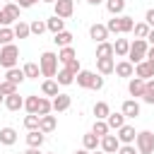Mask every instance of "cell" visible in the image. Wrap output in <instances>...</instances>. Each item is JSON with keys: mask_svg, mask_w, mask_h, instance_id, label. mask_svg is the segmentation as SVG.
Wrapping results in <instances>:
<instances>
[{"mask_svg": "<svg viewBox=\"0 0 154 154\" xmlns=\"http://www.w3.org/2000/svg\"><path fill=\"white\" fill-rule=\"evenodd\" d=\"M0 48H2V43H0Z\"/></svg>", "mask_w": 154, "mask_h": 154, "instance_id": "61", "label": "cell"}, {"mask_svg": "<svg viewBox=\"0 0 154 154\" xmlns=\"http://www.w3.org/2000/svg\"><path fill=\"white\" fill-rule=\"evenodd\" d=\"M70 103H72V99H70L67 94H58V96H53V111H55V113L67 111V108H70Z\"/></svg>", "mask_w": 154, "mask_h": 154, "instance_id": "16", "label": "cell"}, {"mask_svg": "<svg viewBox=\"0 0 154 154\" xmlns=\"http://www.w3.org/2000/svg\"><path fill=\"white\" fill-rule=\"evenodd\" d=\"M38 123H41V116L38 113H29L24 118V128L26 130H38Z\"/></svg>", "mask_w": 154, "mask_h": 154, "instance_id": "37", "label": "cell"}, {"mask_svg": "<svg viewBox=\"0 0 154 154\" xmlns=\"http://www.w3.org/2000/svg\"><path fill=\"white\" fill-rule=\"evenodd\" d=\"M147 43H152V46H154V29L149 31V36H147Z\"/></svg>", "mask_w": 154, "mask_h": 154, "instance_id": "53", "label": "cell"}, {"mask_svg": "<svg viewBox=\"0 0 154 154\" xmlns=\"http://www.w3.org/2000/svg\"><path fill=\"white\" fill-rule=\"evenodd\" d=\"M142 101H144V103H154V77H152V79H147V87H144Z\"/></svg>", "mask_w": 154, "mask_h": 154, "instance_id": "39", "label": "cell"}, {"mask_svg": "<svg viewBox=\"0 0 154 154\" xmlns=\"http://www.w3.org/2000/svg\"><path fill=\"white\" fill-rule=\"evenodd\" d=\"M135 77H142V79H152L154 77V60L144 58L142 63L135 65Z\"/></svg>", "mask_w": 154, "mask_h": 154, "instance_id": "5", "label": "cell"}, {"mask_svg": "<svg viewBox=\"0 0 154 154\" xmlns=\"http://www.w3.org/2000/svg\"><path fill=\"white\" fill-rule=\"evenodd\" d=\"M99 147H101L106 154H118V149H120V140H118V135H103Z\"/></svg>", "mask_w": 154, "mask_h": 154, "instance_id": "7", "label": "cell"}, {"mask_svg": "<svg viewBox=\"0 0 154 154\" xmlns=\"http://www.w3.org/2000/svg\"><path fill=\"white\" fill-rule=\"evenodd\" d=\"M0 91H2V96H10V94L17 91V84L10 82V79H2V82H0Z\"/></svg>", "mask_w": 154, "mask_h": 154, "instance_id": "42", "label": "cell"}, {"mask_svg": "<svg viewBox=\"0 0 154 154\" xmlns=\"http://www.w3.org/2000/svg\"><path fill=\"white\" fill-rule=\"evenodd\" d=\"M116 75L118 77H132L135 75V65L130 60H120V63H116Z\"/></svg>", "mask_w": 154, "mask_h": 154, "instance_id": "17", "label": "cell"}, {"mask_svg": "<svg viewBox=\"0 0 154 154\" xmlns=\"http://www.w3.org/2000/svg\"><path fill=\"white\" fill-rule=\"evenodd\" d=\"M5 79H10V82H14L17 87L26 79V75H24V70H19V67H10L7 70V75H5Z\"/></svg>", "mask_w": 154, "mask_h": 154, "instance_id": "26", "label": "cell"}, {"mask_svg": "<svg viewBox=\"0 0 154 154\" xmlns=\"http://www.w3.org/2000/svg\"><path fill=\"white\" fill-rule=\"evenodd\" d=\"M75 154H91V152H89V149H84V147H82V149H77V152H75Z\"/></svg>", "mask_w": 154, "mask_h": 154, "instance_id": "56", "label": "cell"}, {"mask_svg": "<svg viewBox=\"0 0 154 154\" xmlns=\"http://www.w3.org/2000/svg\"><path fill=\"white\" fill-rule=\"evenodd\" d=\"M51 111H53V101H48V99L41 96V99H38V111H36V113H38V116H48Z\"/></svg>", "mask_w": 154, "mask_h": 154, "instance_id": "41", "label": "cell"}, {"mask_svg": "<svg viewBox=\"0 0 154 154\" xmlns=\"http://www.w3.org/2000/svg\"><path fill=\"white\" fill-rule=\"evenodd\" d=\"M118 17H120V34H128V31L135 29V19L132 17H128V14H118Z\"/></svg>", "mask_w": 154, "mask_h": 154, "instance_id": "35", "label": "cell"}, {"mask_svg": "<svg viewBox=\"0 0 154 154\" xmlns=\"http://www.w3.org/2000/svg\"><path fill=\"white\" fill-rule=\"evenodd\" d=\"M0 103H5V96H2V91H0Z\"/></svg>", "mask_w": 154, "mask_h": 154, "instance_id": "57", "label": "cell"}, {"mask_svg": "<svg viewBox=\"0 0 154 154\" xmlns=\"http://www.w3.org/2000/svg\"><path fill=\"white\" fill-rule=\"evenodd\" d=\"M118 154H140V152H137V147H132V144H120Z\"/></svg>", "mask_w": 154, "mask_h": 154, "instance_id": "47", "label": "cell"}, {"mask_svg": "<svg viewBox=\"0 0 154 154\" xmlns=\"http://www.w3.org/2000/svg\"><path fill=\"white\" fill-rule=\"evenodd\" d=\"M65 67H67V70H70V72H72L75 77H77V72L82 70V65H79V60H77V58H72L70 63H65Z\"/></svg>", "mask_w": 154, "mask_h": 154, "instance_id": "46", "label": "cell"}, {"mask_svg": "<svg viewBox=\"0 0 154 154\" xmlns=\"http://www.w3.org/2000/svg\"><path fill=\"white\" fill-rule=\"evenodd\" d=\"M116 135H118L120 144H132V142H135V137H137V132H135V128H132V125H123V128H118V130H116Z\"/></svg>", "mask_w": 154, "mask_h": 154, "instance_id": "9", "label": "cell"}, {"mask_svg": "<svg viewBox=\"0 0 154 154\" xmlns=\"http://www.w3.org/2000/svg\"><path fill=\"white\" fill-rule=\"evenodd\" d=\"M24 75H26V79H38V75H41V67L36 65V63H26L24 67Z\"/></svg>", "mask_w": 154, "mask_h": 154, "instance_id": "34", "label": "cell"}, {"mask_svg": "<svg viewBox=\"0 0 154 154\" xmlns=\"http://www.w3.org/2000/svg\"><path fill=\"white\" fill-rule=\"evenodd\" d=\"M91 132H96L99 137H103V135H108V132H111V128H108V123H106V120H99V118H96V120H94Z\"/></svg>", "mask_w": 154, "mask_h": 154, "instance_id": "38", "label": "cell"}, {"mask_svg": "<svg viewBox=\"0 0 154 154\" xmlns=\"http://www.w3.org/2000/svg\"><path fill=\"white\" fill-rule=\"evenodd\" d=\"M144 87H147V79H142V77H130V82H128V91H130V96H140L142 99V94H144Z\"/></svg>", "mask_w": 154, "mask_h": 154, "instance_id": "8", "label": "cell"}, {"mask_svg": "<svg viewBox=\"0 0 154 154\" xmlns=\"http://www.w3.org/2000/svg\"><path fill=\"white\" fill-rule=\"evenodd\" d=\"M55 128H58L55 116H51V113H48V116H41V123H38V130H41V132H46V135H48V132H53Z\"/></svg>", "mask_w": 154, "mask_h": 154, "instance_id": "18", "label": "cell"}, {"mask_svg": "<svg viewBox=\"0 0 154 154\" xmlns=\"http://www.w3.org/2000/svg\"><path fill=\"white\" fill-rule=\"evenodd\" d=\"M89 5H101V2H106V0H87Z\"/></svg>", "mask_w": 154, "mask_h": 154, "instance_id": "55", "label": "cell"}, {"mask_svg": "<svg viewBox=\"0 0 154 154\" xmlns=\"http://www.w3.org/2000/svg\"><path fill=\"white\" fill-rule=\"evenodd\" d=\"M106 123H108V128H111V130L123 128V125H125V116H123V111H120V113H108Z\"/></svg>", "mask_w": 154, "mask_h": 154, "instance_id": "28", "label": "cell"}, {"mask_svg": "<svg viewBox=\"0 0 154 154\" xmlns=\"http://www.w3.org/2000/svg\"><path fill=\"white\" fill-rule=\"evenodd\" d=\"M116 53H113V43H108V41H101V43H96V58H113Z\"/></svg>", "mask_w": 154, "mask_h": 154, "instance_id": "25", "label": "cell"}, {"mask_svg": "<svg viewBox=\"0 0 154 154\" xmlns=\"http://www.w3.org/2000/svg\"><path fill=\"white\" fill-rule=\"evenodd\" d=\"M5 108H7V111H19V108H24V99L19 96V91L5 96Z\"/></svg>", "mask_w": 154, "mask_h": 154, "instance_id": "15", "label": "cell"}, {"mask_svg": "<svg viewBox=\"0 0 154 154\" xmlns=\"http://www.w3.org/2000/svg\"><path fill=\"white\" fill-rule=\"evenodd\" d=\"M89 36H91L96 43L106 41V38H108V29H106V24H99V22L91 24V26H89Z\"/></svg>", "mask_w": 154, "mask_h": 154, "instance_id": "11", "label": "cell"}, {"mask_svg": "<svg viewBox=\"0 0 154 154\" xmlns=\"http://www.w3.org/2000/svg\"><path fill=\"white\" fill-rule=\"evenodd\" d=\"M36 2H38V0H17V5H19L22 10H26V7H34Z\"/></svg>", "mask_w": 154, "mask_h": 154, "instance_id": "49", "label": "cell"}, {"mask_svg": "<svg viewBox=\"0 0 154 154\" xmlns=\"http://www.w3.org/2000/svg\"><path fill=\"white\" fill-rule=\"evenodd\" d=\"M106 10H108L113 17H118V14L125 10V0H106Z\"/></svg>", "mask_w": 154, "mask_h": 154, "instance_id": "32", "label": "cell"}, {"mask_svg": "<svg viewBox=\"0 0 154 154\" xmlns=\"http://www.w3.org/2000/svg\"><path fill=\"white\" fill-rule=\"evenodd\" d=\"M53 43H55L58 48L72 46V34H70V31H58V34H53Z\"/></svg>", "mask_w": 154, "mask_h": 154, "instance_id": "21", "label": "cell"}, {"mask_svg": "<svg viewBox=\"0 0 154 154\" xmlns=\"http://www.w3.org/2000/svg\"><path fill=\"white\" fill-rule=\"evenodd\" d=\"M29 26H31V34H36V36H41V34L48 29V26H46V22H41V19H34Z\"/></svg>", "mask_w": 154, "mask_h": 154, "instance_id": "44", "label": "cell"}, {"mask_svg": "<svg viewBox=\"0 0 154 154\" xmlns=\"http://www.w3.org/2000/svg\"><path fill=\"white\" fill-rule=\"evenodd\" d=\"M106 29H108V34H120V17L108 19L106 22Z\"/></svg>", "mask_w": 154, "mask_h": 154, "instance_id": "45", "label": "cell"}, {"mask_svg": "<svg viewBox=\"0 0 154 154\" xmlns=\"http://www.w3.org/2000/svg\"><path fill=\"white\" fill-rule=\"evenodd\" d=\"M144 22H147V24L154 29V7H152V10H147V14H144Z\"/></svg>", "mask_w": 154, "mask_h": 154, "instance_id": "48", "label": "cell"}, {"mask_svg": "<svg viewBox=\"0 0 154 154\" xmlns=\"http://www.w3.org/2000/svg\"><path fill=\"white\" fill-rule=\"evenodd\" d=\"M19 5L17 2H5V7H2V14H5V19H7V24H12V22H19Z\"/></svg>", "mask_w": 154, "mask_h": 154, "instance_id": "10", "label": "cell"}, {"mask_svg": "<svg viewBox=\"0 0 154 154\" xmlns=\"http://www.w3.org/2000/svg\"><path fill=\"white\" fill-rule=\"evenodd\" d=\"M120 111H123L125 118H137V116H140V103H137V99H128V101H123Z\"/></svg>", "mask_w": 154, "mask_h": 154, "instance_id": "13", "label": "cell"}, {"mask_svg": "<svg viewBox=\"0 0 154 154\" xmlns=\"http://www.w3.org/2000/svg\"><path fill=\"white\" fill-rule=\"evenodd\" d=\"M0 82H2V79H0Z\"/></svg>", "mask_w": 154, "mask_h": 154, "instance_id": "62", "label": "cell"}, {"mask_svg": "<svg viewBox=\"0 0 154 154\" xmlns=\"http://www.w3.org/2000/svg\"><path fill=\"white\" fill-rule=\"evenodd\" d=\"M91 154H106V152H103V149H101V152H96V149H94V152H91Z\"/></svg>", "mask_w": 154, "mask_h": 154, "instance_id": "58", "label": "cell"}, {"mask_svg": "<svg viewBox=\"0 0 154 154\" xmlns=\"http://www.w3.org/2000/svg\"><path fill=\"white\" fill-rule=\"evenodd\" d=\"M58 53H53V51H46V53H41V58H38V67H41V75L43 77H55L58 75Z\"/></svg>", "mask_w": 154, "mask_h": 154, "instance_id": "1", "label": "cell"}, {"mask_svg": "<svg viewBox=\"0 0 154 154\" xmlns=\"http://www.w3.org/2000/svg\"><path fill=\"white\" fill-rule=\"evenodd\" d=\"M94 77H96L94 72H89V70H79L77 77H75V82H77V87H82V89H91Z\"/></svg>", "mask_w": 154, "mask_h": 154, "instance_id": "12", "label": "cell"}, {"mask_svg": "<svg viewBox=\"0 0 154 154\" xmlns=\"http://www.w3.org/2000/svg\"><path fill=\"white\" fill-rule=\"evenodd\" d=\"M5 2H12V0H5Z\"/></svg>", "mask_w": 154, "mask_h": 154, "instance_id": "60", "label": "cell"}, {"mask_svg": "<svg viewBox=\"0 0 154 154\" xmlns=\"http://www.w3.org/2000/svg\"><path fill=\"white\" fill-rule=\"evenodd\" d=\"M12 31H14V38H26V36L31 34V26H29L26 22H22V19H19V22L14 24V29H12Z\"/></svg>", "mask_w": 154, "mask_h": 154, "instance_id": "31", "label": "cell"}, {"mask_svg": "<svg viewBox=\"0 0 154 154\" xmlns=\"http://www.w3.org/2000/svg\"><path fill=\"white\" fill-rule=\"evenodd\" d=\"M72 58H77V53H75V48H72V46H65V48H60V51H58V60H60L63 65H65V63H70Z\"/></svg>", "mask_w": 154, "mask_h": 154, "instance_id": "33", "label": "cell"}, {"mask_svg": "<svg viewBox=\"0 0 154 154\" xmlns=\"http://www.w3.org/2000/svg\"><path fill=\"white\" fill-rule=\"evenodd\" d=\"M147 58H149V60H154V46H152V48L147 51Z\"/></svg>", "mask_w": 154, "mask_h": 154, "instance_id": "54", "label": "cell"}, {"mask_svg": "<svg viewBox=\"0 0 154 154\" xmlns=\"http://www.w3.org/2000/svg\"><path fill=\"white\" fill-rule=\"evenodd\" d=\"M147 51H149V43H147V38H135V41L130 43L128 60H130L132 65H137V63H142V60L147 58Z\"/></svg>", "mask_w": 154, "mask_h": 154, "instance_id": "2", "label": "cell"}, {"mask_svg": "<svg viewBox=\"0 0 154 154\" xmlns=\"http://www.w3.org/2000/svg\"><path fill=\"white\" fill-rule=\"evenodd\" d=\"M0 142L7 144V147H12V144L17 142V130H14V128H2V130H0Z\"/></svg>", "mask_w": 154, "mask_h": 154, "instance_id": "24", "label": "cell"}, {"mask_svg": "<svg viewBox=\"0 0 154 154\" xmlns=\"http://www.w3.org/2000/svg\"><path fill=\"white\" fill-rule=\"evenodd\" d=\"M24 154H41V152H38V147H29Z\"/></svg>", "mask_w": 154, "mask_h": 154, "instance_id": "51", "label": "cell"}, {"mask_svg": "<svg viewBox=\"0 0 154 154\" xmlns=\"http://www.w3.org/2000/svg\"><path fill=\"white\" fill-rule=\"evenodd\" d=\"M128 51H130V41H128V38H116L113 53H116L118 58H128Z\"/></svg>", "mask_w": 154, "mask_h": 154, "instance_id": "22", "label": "cell"}, {"mask_svg": "<svg viewBox=\"0 0 154 154\" xmlns=\"http://www.w3.org/2000/svg\"><path fill=\"white\" fill-rule=\"evenodd\" d=\"M12 38H14V31L10 29V26H0V43L5 46V43H12Z\"/></svg>", "mask_w": 154, "mask_h": 154, "instance_id": "43", "label": "cell"}, {"mask_svg": "<svg viewBox=\"0 0 154 154\" xmlns=\"http://www.w3.org/2000/svg\"><path fill=\"white\" fill-rule=\"evenodd\" d=\"M43 140H46V132H41V130H29L26 132V144L29 147H41Z\"/></svg>", "mask_w": 154, "mask_h": 154, "instance_id": "19", "label": "cell"}, {"mask_svg": "<svg viewBox=\"0 0 154 154\" xmlns=\"http://www.w3.org/2000/svg\"><path fill=\"white\" fill-rule=\"evenodd\" d=\"M58 87H60V84L51 77V79H46V82L41 84V91H43L46 96H58V94H60V91H58Z\"/></svg>", "mask_w": 154, "mask_h": 154, "instance_id": "29", "label": "cell"}, {"mask_svg": "<svg viewBox=\"0 0 154 154\" xmlns=\"http://www.w3.org/2000/svg\"><path fill=\"white\" fill-rule=\"evenodd\" d=\"M108 113H111V106H108L106 101H96V103H94V116H96L99 120H106Z\"/></svg>", "mask_w": 154, "mask_h": 154, "instance_id": "30", "label": "cell"}, {"mask_svg": "<svg viewBox=\"0 0 154 154\" xmlns=\"http://www.w3.org/2000/svg\"><path fill=\"white\" fill-rule=\"evenodd\" d=\"M135 144H137V152L140 154H154V132H149V130L137 132Z\"/></svg>", "mask_w": 154, "mask_h": 154, "instance_id": "4", "label": "cell"}, {"mask_svg": "<svg viewBox=\"0 0 154 154\" xmlns=\"http://www.w3.org/2000/svg\"><path fill=\"white\" fill-rule=\"evenodd\" d=\"M46 26H48V31H53V34L65 31V19H63V17H58V14H53L51 19H46Z\"/></svg>", "mask_w": 154, "mask_h": 154, "instance_id": "20", "label": "cell"}, {"mask_svg": "<svg viewBox=\"0 0 154 154\" xmlns=\"http://www.w3.org/2000/svg\"><path fill=\"white\" fill-rule=\"evenodd\" d=\"M17 60H19V48L14 43H5L0 48V65L2 67H17Z\"/></svg>", "mask_w": 154, "mask_h": 154, "instance_id": "3", "label": "cell"}, {"mask_svg": "<svg viewBox=\"0 0 154 154\" xmlns=\"http://www.w3.org/2000/svg\"><path fill=\"white\" fill-rule=\"evenodd\" d=\"M38 99H41V96H34V94L26 96V99H24V108H26L29 113H36V111H38Z\"/></svg>", "mask_w": 154, "mask_h": 154, "instance_id": "40", "label": "cell"}, {"mask_svg": "<svg viewBox=\"0 0 154 154\" xmlns=\"http://www.w3.org/2000/svg\"><path fill=\"white\" fill-rule=\"evenodd\" d=\"M96 70H99V75H111V72H116V60L113 58H96Z\"/></svg>", "mask_w": 154, "mask_h": 154, "instance_id": "14", "label": "cell"}, {"mask_svg": "<svg viewBox=\"0 0 154 154\" xmlns=\"http://www.w3.org/2000/svg\"><path fill=\"white\" fill-rule=\"evenodd\" d=\"M91 89H96V91H99V89H103V77H99V75H96V77H94V84H91Z\"/></svg>", "mask_w": 154, "mask_h": 154, "instance_id": "50", "label": "cell"}, {"mask_svg": "<svg viewBox=\"0 0 154 154\" xmlns=\"http://www.w3.org/2000/svg\"><path fill=\"white\" fill-rule=\"evenodd\" d=\"M55 82H58L60 87H67V84H72V82H75V75H72L67 67H63V70H58V75H55Z\"/></svg>", "mask_w": 154, "mask_h": 154, "instance_id": "27", "label": "cell"}, {"mask_svg": "<svg viewBox=\"0 0 154 154\" xmlns=\"http://www.w3.org/2000/svg\"><path fill=\"white\" fill-rule=\"evenodd\" d=\"M43 2H55V0H43Z\"/></svg>", "mask_w": 154, "mask_h": 154, "instance_id": "59", "label": "cell"}, {"mask_svg": "<svg viewBox=\"0 0 154 154\" xmlns=\"http://www.w3.org/2000/svg\"><path fill=\"white\" fill-rule=\"evenodd\" d=\"M135 38H147L149 36V31H152V26L147 24V22H140V24H135Z\"/></svg>", "mask_w": 154, "mask_h": 154, "instance_id": "36", "label": "cell"}, {"mask_svg": "<svg viewBox=\"0 0 154 154\" xmlns=\"http://www.w3.org/2000/svg\"><path fill=\"white\" fill-rule=\"evenodd\" d=\"M53 10H55L58 17L67 19V17H72V12H75V0H55V2H53Z\"/></svg>", "mask_w": 154, "mask_h": 154, "instance_id": "6", "label": "cell"}, {"mask_svg": "<svg viewBox=\"0 0 154 154\" xmlns=\"http://www.w3.org/2000/svg\"><path fill=\"white\" fill-rule=\"evenodd\" d=\"M82 144H84V149H89V152H94L99 144H101V137L96 135V132H87L84 137H82Z\"/></svg>", "mask_w": 154, "mask_h": 154, "instance_id": "23", "label": "cell"}, {"mask_svg": "<svg viewBox=\"0 0 154 154\" xmlns=\"http://www.w3.org/2000/svg\"><path fill=\"white\" fill-rule=\"evenodd\" d=\"M0 26H7V19H5V14H2V10H0Z\"/></svg>", "mask_w": 154, "mask_h": 154, "instance_id": "52", "label": "cell"}]
</instances>
